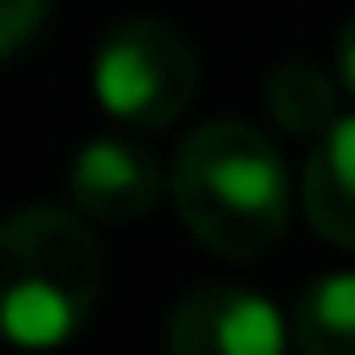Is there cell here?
<instances>
[{"label":"cell","mask_w":355,"mask_h":355,"mask_svg":"<svg viewBox=\"0 0 355 355\" xmlns=\"http://www.w3.org/2000/svg\"><path fill=\"white\" fill-rule=\"evenodd\" d=\"M283 316L244 283H200L166 316V355H283Z\"/></svg>","instance_id":"277c9868"},{"label":"cell","mask_w":355,"mask_h":355,"mask_svg":"<svg viewBox=\"0 0 355 355\" xmlns=\"http://www.w3.org/2000/svg\"><path fill=\"white\" fill-rule=\"evenodd\" d=\"M89 83H94V100L122 128L161 133V128H172L194 105L200 55H194V44L172 22H161V17H128V22H116L100 39Z\"/></svg>","instance_id":"3957f363"},{"label":"cell","mask_w":355,"mask_h":355,"mask_svg":"<svg viewBox=\"0 0 355 355\" xmlns=\"http://www.w3.org/2000/svg\"><path fill=\"white\" fill-rule=\"evenodd\" d=\"M44 11H50V0H0V61L17 55V50L39 33Z\"/></svg>","instance_id":"9c48e42d"},{"label":"cell","mask_w":355,"mask_h":355,"mask_svg":"<svg viewBox=\"0 0 355 355\" xmlns=\"http://www.w3.org/2000/svg\"><path fill=\"white\" fill-rule=\"evenodd\" d=\"M288 338L300 355H355V272L305 283L288 311Z\"/></svg>","instance_id":"52a82bcc"},{"label":"cell","mask_w":355,"mask_h":355,"mask_svg":"<svg viewBox=\"0 0 355 355\" xmlns=\"http://www.w3.org/2000/svg\"><path fill=\"white\" fill-rule=\"evenodd\" d=\"M338 83L355 94V17L338 28Z\"/></svg>","instance_id":"30bf717a"},{"label":"cell","mask_w":355,"mask_h":355,"mask_svg":"<svg viewBox=\"0 0 355 355\" xmlns=\"http://www.w3.org/2000/svg\"><path fill=\"white\" fill-rule=\"evenodd\" d=\"M266 111L272 128L288 139H322L338 122V89L311 61H283L266 72Z\"/></svg>","instance_id":"ba28073f"},{"label":"cell","mask_w":355,"mask_h":355,"mask_svg":"<svg viewBox=\"0 0 355 355\" xmlns=\"http://www.w3.org/2000/svg\"><path fill=\"white\" fill-rule=\"evenodd\" d=\"M105 283L89 222L67 205H17L0 216V338L11 349L67 344Z\"/></svg>","instance_id":"7a4b0ae2"},{"label":"cell","mask_w":355,"mask_h":355,"mask_svg":"<svg viewBox=\"0 0 355 355\" xmlns=\"http://www.w3.org/2000/svg\"><path fill=\"white\" fill-rule=\"evenodd\" d=\"M166 194L183 233L222 261H255L288 227L283 150L239 116L200 122L178 144L166 166Z\"/></svg>","instance_id":"6da1fadb"},{"label":"cell","mask_w":355,"mask_h":355,"mask_svg":"<svg viewBox=\"0 0 355 355\" xmlns=\"http://www.w3.org/2000/svg\"><path fill=\"white\" fill-rule=\"evenodd\" d=\"M300 205L327 244L355 250V116H338L322 139H311V161L300 172Z\"/></svg>","instance_id":"8992f818"},{"label":"cell","mask_w":355,"mask_h":355,"mask_svg":"<svg viewBox=\"0 0 355 355\" xmlns=\"http://www.w3.org/2000/svg\"><path fill=\"white\" fill-rule=\"evenodd\" d=\"M166 189L161 155L133 133H100L89 139L67 166V200L89 222H139Z\"/></svg>","instance_id":"5b68a950"}]
</instances>
